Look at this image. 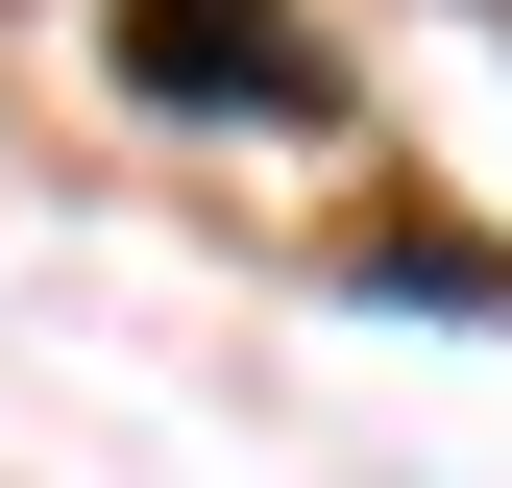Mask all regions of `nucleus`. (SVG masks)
Wrapping results in <instances>:
<instances>
[{
    "instance_id": "nucleus-1",
    "label": "nucleus",
    "mask_w": 512,
    "mask_h": 488,
    "mask_svg": "<svg viewBox=\"0 0 512 488\" xmlns=\"http://www.w3.org/2000/svg\"><path fill=\"white\" fill-rule=\"evenodd\" d=\"M98 49L171 122H317V25L293 0H98Z\"/></svg>"
}]
</instances>
